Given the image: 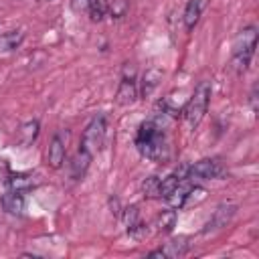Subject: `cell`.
Wrapping results in <instances>:
<instances>
[{
    "instance_id": "9c48e42d",
    "label": "cell",
    "mask_w": 259,
    "mask_h": 259,
    "mask_svg": "<svg viewBox=\"0 0 259 259\" xmlns=\"http://www.w3.org/2000/svg\"><path fill=\"white\" fill-rule=\"evenodd\" d=\"M91 158L93 156L87 150H83V148H79V152L73 156V160H71V176L75 180H79V178L85 176V172H87V168L91 164Z\"/></svg>"
},
{
    "instance_id": "d6986e66",
    "label": "cell",
    "mask_w": 259,
    "mask_h": 259,
    "mask_svg": "<svg viewBox=\"0 0 259 259\" xmlns=\"http://www.w3.org/2000/svg\"><path fill=\"white\" fill-rule=\"evenodd\" d=\"M107 6H109V0H91V6H89V18L93 22H101L103 16L107 14Z\"/></svg>"
},
{
    "instance_id": "7402d4cb",
    "label": "cell",
    "mask_w": 259,
    "mask_h": 259,
    "mask_svg": "<svg viewBox=\"0 0 259 259\" xmlns=\"http://www.w3.org/2000/svg\"><path fill=\"white\" fill-rule=\"evenodd\" d=\"M140 223V210H138V206H127V208H123V225H125V231L130 233L136 225Z\"/></svg>"
},
{
    "instance_id": "5b68a950",
    "label": "cell",
    "mask_w": 259,
    "mask_h": 259,
    "mask_svg": "<svg viewBox=\"0 0 259 259\" xmlns=\"http://www.w3.org/2000/svg\"><path fill=\"white\" fill-rule=\"evenodd\" d=\"M221 174H223V164L217 158H204L188 166V178L210 180V178H219Z\"/></svg>"
},
{
    "instance_id": "2e32d148",
    "label": "cell",
    "mask_w": 259,
    "mask_h": 259,
    "mask_svg": "<svg viewBox=\"0 0 259 259\" xmlns=\"http://www.w3.org/2000/svg\"><path fill=\"white\" fill-rule=\"evenodd\" d=\"M188 249H190L188 237H178V239L170 241V243L164 247V255H166V257H182V255H186Z\"/></svg>"
},
{
    "instance_id": "83f0119b",
    "label": "cell",
    "mask_w": 259,
    "mask_h": 259,
    "mask_svg": "<svg viewBox=\"0 0 259 259\" xmlns=\"http://www.w3.org/2000/svg\"><path fill=\"white\" fill-rule=\"evenodd\" d=\"M36 2H51V0H36Z\"/></svg>"
},
{
    "instance_id": "3957f363",
    "label": "cell",
    "mask_w": 259,
    "mask_h": 259,
    "mask_svg": "<svg viewBox=\"0 0 259 259\" xmlns=\"http://www.w3.org/2000/svg\"><path fill=\"white\" fill-rule=\"evenodd\" d=\"M210 93H212L210 83H208V81H200V83L196 85L192 97L188 99V103H186V107H184V119H186V123H188L192 130L202 121V117H204V113H206V109H208Z\"/></svg>"
},
{
    "instance_id": "44dd1931",
    "label": "cell",
    "mask_w": 259,
    "mask_h": 259,
    "mask_svg": "<svg viewBox=\"0 0 259 259\" xmlns=\"http://www.w3.org/2000/svg\"><path fill=\"white\" fill-rule=\"evenodd\" d=\"M178 184H180V178L176 174H168L166 178H162L160 180V198H166Z\"/></svg>"
},
{
    "instance_id": "7a4b0ae2",
    "label": "cell",
    "mask_w": 259,
    "mask_h": 259,
    "mask_svg": "<svg viewBox=\"0 0 259 259\" xmlns=\"http://www.w3.org/2000/svg\"><path fill=\"white\" fill-rule=\"evenodd\" d=\"M255 47H257V28L255 26H247L243 28L235 40H233V61H231V67L235 73H245L249 63H251V57L255 53Z\"/></svg>"
},
{
    "instance_id": "8fae6325",
    "label": "cell",
    "mask_w": 259,
    "mask_h": 259,
    "mask_svg": "<svg viewBox=\"0 0 259 259\" xmlns=\"http://www.w3.org/2000/svg\"><path fill=\"white\" fill-rule=\"evenodd\" d=\"M2 208L10 214H20L24 210V198H22V192H16V190H10L6 194H2Z\"/></svg>"
},
{
    "instance_id": "30bf717a",
    "label": "cell",
    "mask_w": 259,
    "mask_h": 259,
    "mask_svg": "<svg viewBox=\"0 0 259 259\" xmlns=\"http://www.w3.org/2000/svg\"><path fill=\"white\" fill-rule=\"evenodd\" d=\"M162 81V71L160 69H148L144 75H142V87H140V95L146 99L154 93V89L160 85Z\"/></svg>"
},
{
    "instance_id": "e0dca14e",
    "label": "cell",
    "mask_w": 259,
    "mask_h": 259,
    "mask_svg": "<svg viewBox=\"0 0 259 259\" xmlns=\"http://www.w3.org/2000/svg\"><path fill=\"white\" fill-rule=\"evenodd\" d=\"M198 16H200V0H188L184 8V26L188 30L194 28V24L198 22Z\"/></svg>"
},
{
    "instance_id": "ac0fdd59",
    "label": "cell",
    "mask_w": 259,
    "mask_h": 259,
    "mask_svg": "<svg viewBox=\"0 0 259 259\" xmlns=\"http://www.w3.org/2000/svg\"><path fill=\"white\" fill-rule=\"evenodd\" d=\"M8 186L10 190H16V192H24L28 188H32V178L28 174H12L8 178Z\"/></svg>"
},
{
    "instance_id": "7c38bea8",
    "label": "cell",
    "mask_w": 259,
    "mask_h": 259,
    "mask_svg": "<svg viewBox=\"0 0 259 259\" xmlns=\"http://www.w3.org/2000/svg\"><path fill=\"white\" fill-rule=\"evenodd\" d=\"M38 130H40V123H38L36 119H30V121L22 123V125H20V132H18V142H20V146H24V148L30 146V144L36 140Z\"/></svg>"
},
{
    "instance_id": "ffe728a7",
    "label": "cell",
    "mask_w": 259,
    "mask_h": 259,
    "mask_svg": "<svg viewBox=\"0 0 259 259\" xmlns=\"http://www.w3.org/2000/svg\"><path fill=\"white\" fill-rule=\"evenodd\" d=\"M142 192L146 198H160V178L158 176H148L142 182Z\"/></svg>"
},
{
    "instance_id": "6da1fadb",
    "label": "cell",
    "mask_w": 259,
    "mask_h": 259,
    "mask_svg": "<svg viewBox=\"0 0 259 259\" xmlns=\"http://www.w3.org/2000/svg\"><path fill=\"white\" fill-rule=\"evenodd\" d=\"M136 148L144 158H148L152 162L168 160L166 136L162 132V125H158L154 119H148L140 125L138 136H136Z\"/></svg>"
},
{
    "instance_id": "9a60e30c",
    "label": "cell",
    "mask_w": 259,
    "mask_h": 259,
    "mask_svg": "<svg viewBox=\"0 0 259 259\" xmlns=\"http://www.w3.org/2000/svg\"><path fill=\"white\" fill-rule=\"evenodd\" d=\"M176 219H178V214H176V210L174 208H166V210H162L160 214H158V219H156V225H158V231L160 233H172V229L176 227Z\"/></svg>"
},
{
    "instance_id": "277c9868",
    "label": "cell",
    "mask_w": 259,
    "mask_h": 259,
    "mask_svg": "<svg viewBox=\"0 0 259 259\" xmlns=\"http://www.w3.org/2000/svg\"><path fill=\"white\" fill-rule=\"evenodd\" d=\"M103 142H105V117L103 115H95L87 123V127L83 130L81 148L87 150L93 156L95 152H99L103 148Z\"/></svg>"
},
{
    "instance_id": "484cf974",
    "label": "cell",
    "mask_w": 259,
    "mask_h": 259,
    "mask_svg": "<svg viewBox=\"0 0 259 259\" xmlns=\"http://www.w3.org/2000/svg\"><path fill=\"white\" fill-rule=\"evenodd\" d=\"M109 208H111V214H113V217H119L121 210H119V200H117V198H113V196L109 198Z\"/></svg>"
},
{
    "instance_id": "5bb4252c",
    "label": "cell",
    "mask_w": 259,
    "mask_h": 259,
    "mask_svg": "<svg viewBox=\"0 0 259 259\" xmlns=\"http://www.w3.org/2000/svg\"><path fill=\"white\" fill-rule=\"evenodd\" d=\"M188 188H190V184H186L184 180H180V184L164 198L172 208H182L184 206V200H186V192H188Z\"/></svg>"
},
{
    "instance_id": "52a82bcc",
    "label": "cell",
    "mask_w": 259,
    "mask_h": 259,
    "mask_svg": "<svg viewBox=\"0 0 259 259\" xmlns=\"http://www.w3.org/2000/svg\"><path fill=\"white\" fill-rule=\"evenodd\" d=\"M138 97V89H136V83L132 77L123 75V79L119 81V87H117V93H115V101L117 105H132Z\"/></svg>"
},
{
    "instance_id": "4316f807",
    "label": "cell",
    "mask_w": 259,
    "mask_h": 259,
    "mask_svg": "<svg viewBox=\"0 0 259 259\" xmlns=\"http://www.w3.org/2000/svg\"><path fill=\"white\" fill-rule=\"evenodd\" d=\"M148 257H162V259H164L166 255H164V249H156V251H150Z\"/></svg>"
},
{
    "instance_id": "ba28073f",
    "label": "cell",
    "mask_w": 259,
    "mask_h": 259,
    "mask_svg": "<svg viewBox=\"0 0 259 259\" xmlns=\"http://www.w3.org/2000/svg\"><path fill=\"white\" fill-rule=\"evenodd\" d=\"M65 162V144L59 136H53L51 144H49V150H47V164L55 170H59Z\"/></svg>"
},
{
    "instance_id": "603a6c76",
    "label": "cell",
    "mask_w": 259,
    "mask_h": 259,
    "mask_svg": "<svg viewBox=\"0 0 259 259\" xmlns=\"http://www.w3.org/2000/svg\"><path fill=\"white\" fill-rule=\"evenodd\" d=\"M206 198V190L200 188V186H190L188 192H186V200H184V206H190V204H198Z\"/></svg>"
},
{
    "instance_id": "d4e9b609",
    "label": "cell",
    "mask_w": 259,
    "mask_h": 259,
    "mask_svg": "<svg viewBox=\"0 0 259 259\" xmlns=\"http://www.w3.org/2000/svg\"><path fill=\"white\" fill-rule=\"evenodd\" d=\"M89 6H91V0H71V10L77 12V14L87 12Z\"/></svg>"
},
{
    "instance_id": "8992f818",
    "label": "cell",
    "mask_w": 259,
    "mask_h": 259,
    "mask_svg": "<svg viewBox=\"0 0 259 259\" xmlns=\"http://www.w3.org/2000/svg\"><path fill=\"white\" fill-rule=\"evenodd\" d=\"M235 212H237V206H235V204H219L217 210H214V214L210 217V221H208L206 227L202 229V233L208 235V233H214V231L225 229V227L233 221Z\"/></svg>"
},
{
    "instance_id": "cb8c5ba5",
    "label": "cell",
    "mask_w": 259,
    "mask_h": 259,
    "mask_svg": "<svg viewBox=\"0 0 259 259\" xmlns=\"http://www.w3.org/2000/svg\"><path fill=\"white\" fill-rule=\"evenodd\" d=\"M107 12H109L113 18H121V16H125V12H127V0H109Z\"/></svg>"
},
{
    "instance_id": "4fadbf2b",
    "label": "cell",
    "mask_w": 259,
    "mask_h": 259,
    "mask_svg": "<svg viewBox=\"0 0 259 259\" xmlns=\"http://www.w3.org/2000/svg\"><path fill=\"white\" fill-rule=\"evenodd\" d=\"M24 40V32L22 30H10L0 34V53H10L14 49H18Z\"/></svg>"
}]
</instances>
